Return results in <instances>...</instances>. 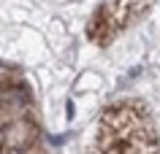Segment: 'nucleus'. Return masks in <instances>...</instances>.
Masks as SVG:
<instances>
[{
  "mask_svg": "<svg viewBox=\"0 0 160 154\" xmlns=\"http://www.w3.org/2000/svg\"><path fill=\"white\" fill-rule=\"evenodd\" d=\"M125 152H128V146H125V143H114V146L109 149V154H125Z\"/></svg>",
  "mask_w": 160,
  "mask_h": 154,
  "instance_id": "obj_1",
  "label": "nucleus"
}]
</instances>
